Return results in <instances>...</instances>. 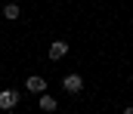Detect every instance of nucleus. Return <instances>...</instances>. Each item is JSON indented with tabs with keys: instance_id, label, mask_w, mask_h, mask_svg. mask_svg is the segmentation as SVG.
Instances as JSON below:
<instances>
[{
	"instance_id": "1",
	"label": "nucleus",
	"mask_w": 133,
	"mask_h": 114,
	"mask_svg": "<svg viewBox=\"0 0 133 114\" xmlns=\"http://www.w3.org/2000/svg\"><path fill=\"white\" fill-rule=\"evenodd\" d=\"M19 99H22V93H16V89H3V93H0V108H3V111H12V108L19 105Z\"/></svg>"
},
{
	"instance_id": "2",
	"label": "nucleus",
	"mask_w": 133,
	"mask_h": 114,
	"mask_svg": "<svg viewBox=\"0 0 133 114\" xmlns=\"http://www.w3.org/2000/svg\"><path fill=\"white\" fill-rule=\"evenodd\" d=\"M62 86H65V93L74 96V93H81V89H84V77H81V74H68L65 80H62Z\"/></svg>"
},
{
	"instance_id": "3",
	"label": "nucleus",
	"mask_w": 133,
	"mask_h": 114,
	"mask_svg": "<svg viewBox=\"0 0 133 114\" xmlns=\"http://www.w3.org/2000/svg\"><path fill=\"white\" fill-rule=\"evenodd\" d=\"M65 52H68V43H65V40H56V43H50V59H53V62H59Z\"/></svg>"
},
{
	"instance_id": "4",
	"label": "nucleus",
	"mask_w": 133,
	"mask_h": 114,
	"mask_svg": "<svg viewBox=\"0 0 133 114\" xmlns=\"http://www.w3.org/2000/svg\"><path fill=\"white\" fill-rule=\"evenodd\" d=\"M25 89H28V93H43V89H46V80H43V77H28V80H25Z\"/></svg>"
},
{
	"instance_id": "5",
	"label": "nucleus",
	"mask_w": 133,
	"mask_h": 114,
	"mask_svg": "<svg viewBox=\"0 0 133 114\" xmlns=\"http://www.w3.org/2000/svg\"><path fill=\"white\" fill-rule=\"evenodd\" d=\"M19 12H22V9H19L16 3H6V6H3V19H9V22H16V19H19Z\"/></svg>"
},
{
	"instance_id": "6",
	"label": "nucleus",
	"mask_w": 133,
	"mask_h": 114,
	"mask_svg": "<svg viewBox=\"0 0 133 114\" xmlns=\"http://www.w3.org/2000/svg\"><path fill=\"white\" fill-rule=\"evenodd\" d=\"M40 108L43 111H56V99L53 96H40Z\"/></svg>"
}]
</instances>
